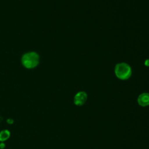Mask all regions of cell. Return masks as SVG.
<instances>
[{"label": "cell", "instance_id": "52a82bcc", "mask_svg": "<svg viewBox=\"0 0 149 149\" xmlns=\"http://www.w3.org/2000/svg\"><path fill=\"white\" fill-rule=\"evenodd\" d=\"M144 65L146 66H149V59H147L144 61Z\"/></svg>", "mask_w": 149, "mask_h": 149}, {"label": "cell", "instance_id": "6da1fadb", "mask_svg": "<svg viewBox=\"0 0 149 149\" xmlns=\"http://www.w3.org/2000/svg\"><path fill=\"white\" fill-rule=\"evenodd\" d=\"M114 73L117 78L122 80L129 79L132 74L130 66L125 62L117 63L114 68Z\"/></svg>", "mask_w": 149, "mask_h": 149}, {"label": "cell", "instance_id": "277c9868", "mask_svg": "<svg viewBox=\"0 0 149 149\" xmlns=\"http://www.w3.org/2000/svg\"><path fill=\"white\" fill-rule=\"evenodd\" d=\"M137 102L141 107L149 105V93H143L140 94L137 98Z\"/></svg>", "mask_w": 149, "mask_h": 149}, {"label": "cell", "instance_id": "7a4b0ae2", "mask_svg": "<svg viewBox=\"0 0 149 149\" xmlns=\"http://www.w3.org/2000/svg\"><path fill=\"white\" fill-rule=\"evenodd\" d=\"M23 66L27 69L35 68L39 63V55L35 52H29L24 54L22 58Z\"/></svg>", "mask_w": 149, "mask_h": 149}, {"label": "cell", "instance_id": "8992f818", "mask_svg": "<svg viewBox=\"0 0 149 149\" xmlns=\"http://www.w3.org/2000/svg\"><path fill=\"white\" fill-rule=\"evenodd\" d=\"M13 120L12 119H11V118H9V119H8L7 120H6V122L8 123V124H12L13 123Z\"/></svg>", "mask_w": 149, "mask_h": 149}, {"label": "cell", "instance_id": "5b68a950", "mask_svg": "<svg viewBox=\"0 0 149 149\" xmlns=\"http://www.w3.org/2000/svg\"><path fill=\"white\" fill-rule=\"evenodd\" d=\"M10 136V133L8 130L5 129L1 130L0 132V141L4 142L9 138Z\"/></svg>", "mask_w": 149, "mask_h": 149}, {"label": "cell", "instance_id": "ba28073f", "mask_svg": "<svg viewBox=\"0 0 149 149\" xmlns=\"http://www.w3.org/2000/svg\"><path fill=\"white\" fill-rule=\"evenodd\" d=\"M5 147V144L3 143V142H1V143H0V148H1V149H3Z\"/></svg>", "mask_w": 149, "mask_h": 149}, {"label": "cell", "instance_id": "3957f363", "mask_svg": "<svg viewBox=\"0 0 149 149\" xmlns=\"http://www.w3.org/2000/svg\"><path fill=\"white\" fill-rule=\"evenodd\" d=\"M87 99V94L84 91H79L74 97V103L77 106L83 105Z\"/></svg>", "mask_w": 149, "mask_h": 149}]
</instances>
